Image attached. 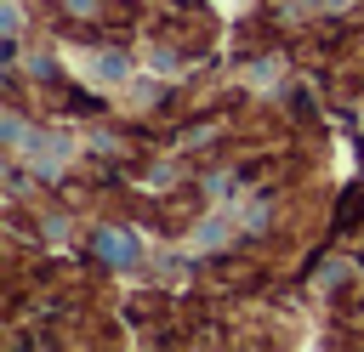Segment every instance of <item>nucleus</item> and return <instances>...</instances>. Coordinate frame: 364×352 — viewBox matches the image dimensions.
Wrapping results in <instances>:
<instances>
[{
	"mask_svg": "<svg viewBox=\"0 0 364 352\" xmlns=\"http://www.w3.org/2000/svg\"><path fill=\"white\" fill-rule=\"evenodd\" d=\"M91 250H97L108 267H136V261H142V238L125 233V227H97V233H91Z\"/></svg>",
	"mask_w": 364,
	"mask_h": 352,
	"instance_id": "nucleus-1",
	"label": "nucleus"
},
{
	"mask_svg": "<svg viewBox=\"0 0 364 352\" xmlns=\"http://www.w3.org/2000/svg\"><path fill=\"white\" fill-rule=\"evenodd\" d=\"M17 57H23V45H17V34H0V68H6V74L17 68Z\"/></svg>",
	"mask_w": 364,
	"mask_h": 352,
	"instance_id": "nucleus-2",
	"label": "nucleus"
},
{
	"mask_svg": "<svg viewBox=\"0 0 364 352\" xmlns=\"http://www.w3.org/2000/svg\"><path fill=\"white\" fill-rule=\"evenodd\" d=\"M28 74H34V79H57V62H51V57H28Z\"/></svg>",
	"mask_w": 364,
	"mask_h": 352,
	"instance_id": "nucleus-3",
	"label": "nucleus"
},
{
	"mask_svg": "<svg viewBox=\"0 0 364 352\" xmlns=\"http://www.w3.org/2000/svg\"><path fill=\"white\" fill-rule=\"evenodd\" d=\"M0 136H6V142H23V119L6 114V119H0Z\"/></svg>",
	"mask_w": 364,
	"mask_h": 352,
	"instance_id": "nucleus-4",
	"label": "nucleus"
},
{
	"mask_svg": "<svg viewBox=\"0 0 364 352\" xmlns=\"http://www.w3.org/2000/svg\"><path fill=\"white\" fill-rule=\"evenodd\" d=\"M0 34H17V6H11V0L0 6Z\"/></svg>",
	"mask_w": 364,
	"mask_h": 352,
	"instance_id": "nucleus-5",
	"label": "nucleus"
},
{
	"mask_svg": "<svg viewBox=\"0 0 364 352\" xmlns=\"http://www.w3.org/2000/svg\"><path fill=\"white\" fill-rule=\"evenodd\" d=\"M68 11H97V0H68Z\"/></svg>",
	"mask_w": 364,
	"mask_h": 352,
	"instance_id": "nucleus-6",
	"label": "nucleus"
}]
</instances>
